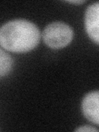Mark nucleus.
Segmentation results:
<instances>
[{
    "mask_svg": "<svg viewBox=\"0 0 99 132\" xmlns=\"http://www.w3.org/2000/svg\"><path fill=\"white\" fill-rule=\"evenodd\" d=\"M40 40V32L33 22L15 19L0 27V46L7 51L26 53L35 49Z\"/></svg>",
    "mask_w": 99,
    "mask_h": 132,
    "instance_id": "f257e3e1",
    "label": "nucleus"
},
{
    "mask_svg": "<svg viewBox=\"0 0 99 132\" xmlns=\"http://www.w3.org/2000/svg\"><path fill=\"white\" fill-rule=\"evenodd\" d=\"M45 44L51 49L66 47L73 38L71 27L63 22H54L48 24L42 32Z\"/></svg>",
    "mask_w": 99,
    "mask_h": 132,
    "instance_id": "f03ea898",
    "label": "nucleus"
},
{
    "mask_svg": "<svg viewBox=\"0 0 99 132\" xmlns=\"http://www.w3.org/2000/svg\"><path fill=\"white\" fill-rule=\"evenodd\" d=\"M99 3L98 2L88 7L84 16V25L88 36L97 45L99 43Z\"/></svg>",
    "mask_w": 99,
    "mask_h": 132,
    "instance_id": "7ed1b4c3",
    "label": "nucleus"
},
{
    "mask_svg": "<svg viewBox=\"0 0 99 132\" xmlns=\"http://www.w3.org/2000/svg\"><path fill=\"white\" fill-rule=\"evenodd\" d=\"M99 92H90L82 99V111L84 117L95 125L99 124Z\"/></svg>",
    "mask_w": 99,
    "mask_h": 132,
    "instance_id": "20e7f679",
    "label": "nucleus"
},
{
    "mask_svg": "<svg viewBox=\"0 0 99 132\" xmlns=\"http://www.w3.org/2000/svg\"><path fill=\"white\" fill-rule=\"evenodd\" d=\"M13 60L8 53L0 48V78L7 75L12 69Z\"/></svg>",
    "mask_w": 99,
    "mask_h": 132,
    "instance_id": "39448f33",
    "label": "nucleus"
},
{
    "mask_svg": "<svg viewBox=\"0 0 99 132\" xmlns=\"http://www.w3.org/2000/svg\"><path fill=\"white\" fill-rule=\"evenodd\" d=\"M75 131H84V132H97V129L94 128L93 126H82L81 127H78L77 129H75Z\"/></svg>",
    "mask_w": 99,
    "mask_h": 132,
    "instance_id": "423d86ee",
    "label": "nucleus"
},
{
    "mask_svg": "<svg viewBox=\"0 0 99 132\" xmlns=\"http://www.w3.org/2000/svg\"><path fill=\"white\" fill-rule=\"evenodd\" d=\"M67 3H71V4H82L84 3L85 1H84V0H78V1H67Z\"/></svg>",
    "mask_w": 99,
    "mask_h": 132,
    "instance_id": "0eeeda50",
    "label": "nucleus"
}]
</instances>
